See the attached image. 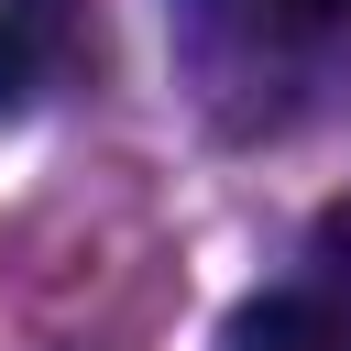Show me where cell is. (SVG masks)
<instances>
[{"mask_svg":"<svg viewBox=\"0 0 351 351\" xmlns=\"http://www.w3.org/2000/svg\"><path fill=\"white\" fill-rule=\"evenodd\" d=\"M219 11H241L252 33H285V44H307V33H351V0H219Z\"/></svg>","mask_w":351,"mask_h":351,"instance_id":"3","label":"cell"},{"mask_svg":"<svg viewBox=\"0 0 351 351\" xmlns=\"http://www.w3.org/2000/svg\"><path fill=\"white\" fill-rule=\"evenodd\" d=\"M66 55V0H0V121L55 77Z\"/></svg>","mask_w":351,"mask_h":351,"instance_id":"2","label":"cell"},{"mask_svg":"<svg viewBox=\"0 0 351 351\" xmlns=\"http://www.w3.org/2000/svg\"><path fill=\"white\" fill-rule=\"evenodd\" d=\"M318 252H329V263L351 274V208H329V219H318Z\"/></svg>","mask_w":351,"mask_h":351,"instance_id":"4","label":"cell"},{"mask_svg":"<svg viewBox=\"0 0 351 351\" xmlns=\"http://www.w3.org/2000/svg\"><path fill=\"white\" fill-rule=\"evenodd\" d=\"M219 351H351V307L340 296H252V307H230Z\"/></svg>","mask_w":351,"mask_h":351,"instance_id":"1","label":"cell"}]
</instances>
